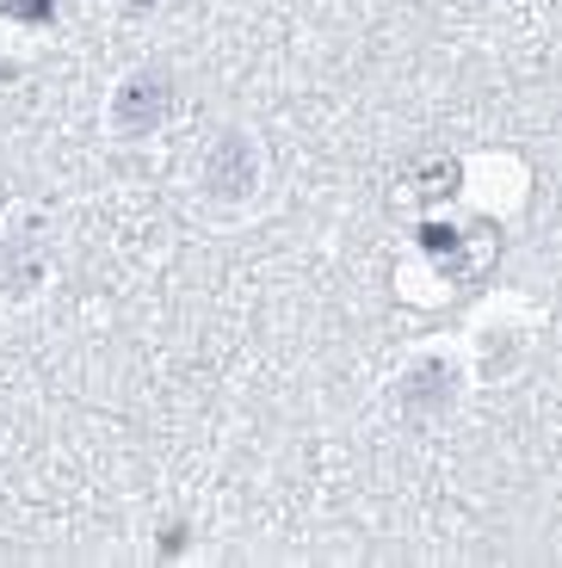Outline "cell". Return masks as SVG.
Segmentation results:
<instances>
[{"label": "cell", "mask_w": 562, "mask_h": 568, "mask_svg": "<svg viewBox=\"0 0 562 568\" xmlns=\"http://www.w3.org/2000/svg\"><path fill=\"white\" fill-rule=\"evenodd\" d=\"M168 105H173L168 74H130L124 93H118V105H112V124L124 130V136H149V130L168 118Z\"/></svg>", "instance_id": "6da1fadb"}, {"label": "cell", "mask_w": 562, "mask_h": 568, "mask_svg": "<svg viewBox=\"0 0 562 568\" xmlns=\"http://www.w3.org/2000/svg\"><path fill=\"white\" fill-rule=\"evenodd\" d=\"M204 185H211L217 199H248L253 192V142L241 130H223V142L204 161Z\"/></svg>", "instance_id": "7a4b0ae2"}, {"label": "cell", "mask_w": 562, "mask_h": 568, "mask_svg": "<svg viewBox=\"0 0 562 568\" xmlns=\"http://www.w3.org/2000/svg\"><path fill=\"white\" fill-rule=\"evenodd\" d=\"M494 254H501V242H494V223H476V229H451V242L439 247V266H445V278H476L482 266H494Z\"/></svg>", "instance_id": "3957f363"}, {"label": "cell", "mask_w": 562, "mask_h": 568, "mask_svg": "<svg viewBox=\"0 0 562 568\" xmlns=\"http://www.w3.org/2000/svg\"><path fill=\"white\" fill-rule=\"evenodd\" d=\"M426 396H433L439 408L451 402V365H421L408 377V414H414V420H426Z\"/></svg>", "instance_id": "277c9868"}, {"label": "cell", "mask_w": 562, "mask_h": 568, "mask_svg": "<svg viewBox=\"0 0 562 568\" xmlns=\"http://www.w3.org/2000/svg\"><path fill=\"white\" fill-rule=\"evenodd\" d=\"M414 180H421L426 199H451V192H458V168H451V161H433V168H421Z\"/></svg>", "instance_id": "5b68a950"}, {"label": "cell", "mask_w": 562, "mask_h": 568, "mask_svg": "<svg viewBox=\"0 0 562 568\" xmlns=\"http://www.w3.org/2000/svg\"><path fill=\"white\" fill-rule=\"evenodd\" d=\"M7 13H19V19H50V0H7Z\"/></svg>", "instance_id": "8992f818"}]
</instances>
